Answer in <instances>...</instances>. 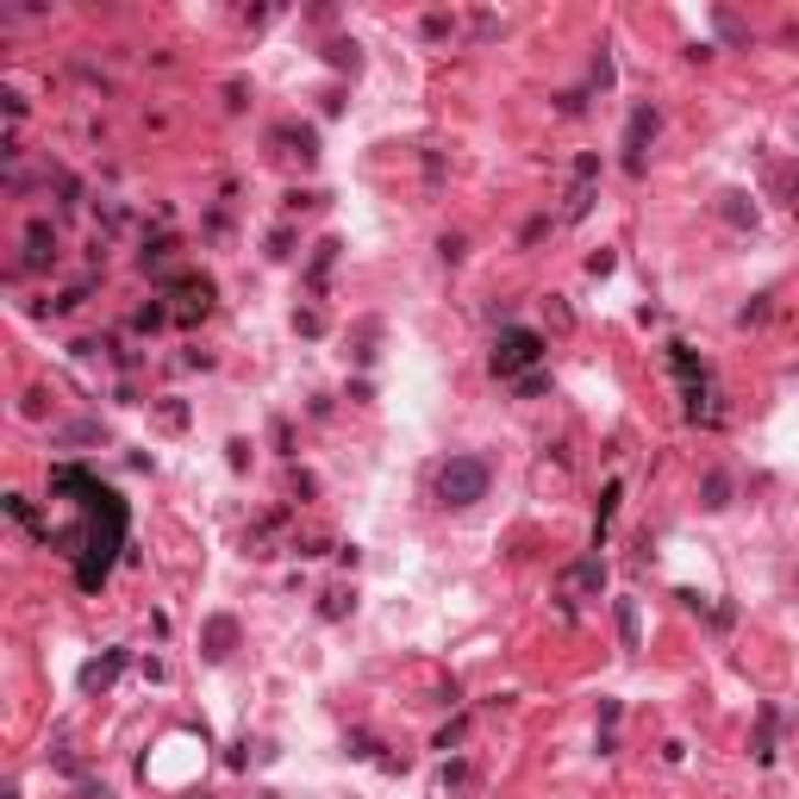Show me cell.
I'll use <instances>...</instances> for the list:
<instances>
[{"instance_id": "obj_1", "label": "cell", "mask_w": 799, "mask_h": 799, "mask_svg": "<svg viewBox=\"0 0 799 799\" xmlns=\"http://www.w3.org/2000/svg\"><path fill=\"white\" fill-rule=\"evenodd\" d=\"M481 493H488V463L481 456H450L437 468V500L444 507H475Z\"/></svg>"}, {"instance_id": "obj_2", "label": "cell", "mask_w": 799, "mask_h": 799, "mask_svg": "<svg viewBox=\"0 0 799 799\" xmlns=\"http://www.w3.org/2000/svg\"><path fill=\"white\" fill-rule=\"evenodd\" d=\"M537 351H544V344H537L531 332H507V337H500V351H493V369H500V375L531 369V363H537Z\"/></svg>"}]
</instances>
